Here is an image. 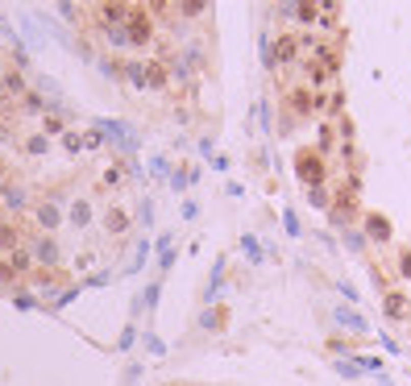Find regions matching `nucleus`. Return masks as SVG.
Segmentation results:
<instances>
[{"label": "nucleus", "instance_id": "obj_2", "mask_svg": "<svg viewBox=\"0 0 411 386\" xmlns=\"http://www.w3.org/2000/svg\"><path fill=\"white\" fill-rule=\"evenodd\" d=\"M386 307H391V316H403V299H399V295H391V299H386Z\"/></svg>", "mask_w": 411, "mask_h": 386}, {"label": "nucleus", "instance_id": "obj_1", "mask_svg": "<svg viewBox=\"0 0 411 386\" xmlns=\"http://www.w3.org/2000/svg\"><path fill=\"white\" fill-rule=\"evenodd\" d=\"M295 54V38H278V58H291Z\"/></svg>", "mask_w": 411, "mask_h": 386}]
</instances>
